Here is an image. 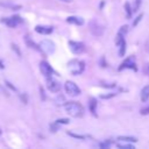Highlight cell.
I'll return each mask as SVG.
<instances>
[{
	"label": "cell",
	"instance_id": "2",
	"mask_svg": "<svg viewBox=\"0 0 149 149\" xmlns=\"http://www.w3.org/2000/svg\"><path fill=\"white\" fill-rule=\"evenodd\" d=\"M68 69L73 76H78V74L83 73V71L85 69V63L79 59H71L68 63Z\"/></svg>",
	"mask_w": 149,
	"mask_h": 149
},
{
	"label": "cell",
	"instance_id": "34",
	"mask_svg": "<svg viewBox=\"0 0 149 149\" xmlns=\"http://www.w3.org/2000/svg\"><path fill=\"white\" fill-rule=\"evenodd\" d=\"M0 69H5V65H3V63H2L1 59H0Z\"/></svg>",
	"mask_w": 149,
	"mask_h": 149
},
{
	"label": "cell",
	"instance_id": "33",
	"mask_svg": "<svg viewBox=\"0 0 149 149\" xmlns=\"http://www.w3.org/2000/svg\"><path fill=\"white\" fill-rule=\"evenodd\" d=\"M100 63H101V66H102V68H105V66H106V63H105V58H104V57H101Z\"/></svg>",
	"mask_w": 149,
	"mask_h": 149
},
{
	"label": "cell",
	"instance_id": "18",
	"mask_svg": "<svg viewBox=\"0 0 149 149\" xmlns=\"http://www.w3.org/2000/svg\"><path fill=\"white\" fill-rule=\"evenodd\" d=\"M125 10H126V15H127V17L130 19L132 15H133V8L130 7V3H129V2H126V3H125Z\"/></svg>",
	"mask_w": 149,
	"mask_h": 149
},
{
	"label": "cell",
	"instance_id": "32",
	"mask_svg": "<svg viewBox=\"0 0 149 149\" xmlns=\"http://www.w3.org/2000/svg\"><path fill=\"white\" fill-rule=\"evenodd\" d=\"M5 84H6V85H7V86H8V87H9L10 90H13V91H16L15 86H13V85H12V84H10L9 81H7V80H6V81H5Z\"/></svg>",
	"mask_w": 149,
	"mask_h": 149
},
{
	"label": "cell",
	"instance_id": "26",
	"mask_svg": "<svg viewBox=\"0 0 149 149\" xmlns=\"http://www.w3.org/2000/svg\"><path fill=\"white\" fill-rule=\"evenodd\" d=\"M56 122H57L58 125H68V123L70 122V120H69V119H57Z\"/></svg>",
	"mask_w": 149,
	"mask_h": 149
},
{
	"label": "cell",
	"instance_id": "12",
	"mask_svg": "<svg viewBox=\"0 0 149 149\" xmlns=\"http://www.w3.org/2000/svg\"><path fill=\"white\" fill-rule=\"evenodd\" d=\"M68 23H72V24H77V26H83L84 24V19L79 17V16H69L66 19Z\"/></svg>",
	"mask_w": 149,
	"mask_h": 149
},
{
	"label": "cell",
	"instance_id": "22",
	"mask_svg": "<svg viewBox=\"0 0 149 149\" xmlns=\"http://www.w3.org/2000/svg\"><path fill=\"white\" fill-rule=\"evenodd\" d=\"M66 134H68V135H70V136H72V137H76V139H79V140H84V139H85V136H84V135H79V134H74V133H71V132H66Z\"/></svg>",
	"mask_w": 149,
	"mask_h": 149
},
{
	"label": "cell",
	"instance_id": "31",
	"mask_svg": "<svg viewBox=\"0 0 149 149\" xmlns=\"http://www.w3.org/2000/svg\"><path fill=\"white\" fill-rule=\"evenodd\" d=\"M40 93H41V99H42V100H45L47 97H45V93H44V90H43L42 86L40 87Z\"/></svg>",
	"mask_w": 149,
	"mask_h": 149
},
{
	"label": "cell",
	"instance_id": "3",
	"mask_svg": "<svg viewBox=\"0 0 149 149\" xmlns=\"http://www.w3.org/2000/svg\"><path fill=\"white\" fill-rule=\"evenodd\" d=\"M64 88H65V92L70 95V97H78L80 94V88L77 86L76 83L71 81V80H68L65 84H64Z\"/></svg>",
	"mask_w": 149,
	"mask_h": 149
},
{
	"label": "cell",
	"instance_id": "37",
	"mask_svg": "<svg viewBox=\"0 0 149 149\" xmlns=\"http://www.w3.org/2000/svg\"><path fill=\"white\" fill-rule=\"evenodd\" d=\"M0 135H1V129H0Z\"/></svg>",
	"mask_w": 149,
	"mask_h": 149
},
{
	"label": "cell",
	"instance_id": "35",
	"mask_svg": "<svg viewBox=\"0 0 149 149\" xmlns=\"http://www.w3.org/2000/svg\"><path fill=\"white\" fill-rule=\"evenodd\" d=\"M62 2H65V3H68V2H71L72 0H61Z\"/></svg>",
	"mask_w": 149,
	"mask_h": 149
},
{
	"label": "cell",
	"instance_id": "6",
	"mask_svg": "<svg viewBox=\"0 0 149 149\" xmlns=\"http://www.w3.org/2000/svg\"><path fill=\"white\" fill-rule=\"evenodd\" d=\"M40 47H41L42 51L45 52V54H54L55 50H56L55 43L52 41H50V40H43V41H41Z\"/></svg>",
	"mask_w": 149,
	"mask_h": 149
},
{
	"label": "cell",
	"instance_id": "30",
	"mask_svg": "<svg viewBox=\"0 0 149 149\" xmlns=\"http://www.w3.org/2000/svg\"><path fill=\"white\" fill-rule=\"evenodd\" d=\"M12 49L17 54V56H19V57L21 56V52H20V50H19V48H17V45H16V44H14V43H13V44H12Z\"/></svg>",
	"mask_w": 149,
	"mask_h": 149
},
{
	"label": "cell",
	"instance_id": "8",
	"mask_svg": "<svg viewBox=\"0 0 149 149\" xmlns=\"http://www.w3.org/2000/svg\"><path fill=\"white\" fill-rule=\"evenodd\" d=\"M1 22L5 23V24H7V26L10 27V28H15L19 23L22 22V19H21L19 15H13L12 17H5V19H2Z\"/></svg>",
	"mask_w": 149,
	"mask_h": 149
},
{
	"label": "cell",
	"instance_id": "13",
	"mask_svg": "<svg viewBox=\"0 0 149 149\" xmlns=\"http://www.w3.org/2000/svg\"><path fill=\"white\" fill-rule=\"evenodd\" d=\"M97 105H98V102H97V99L95 98H91L90 100H88V108H90V112L92 113V115L93 116H97Z\"/></svg>",
	"mask_w": 149,
	"mask_h": 149
},
{
	"label": "cell",
	"instance_id": "9",
	"mask_svg": "<svg viewBox=\"0 0 149 149\" xmlns=\"http://www.w3.org/2000/svg\"><path fill=\"white\" fill-rule=\"evenodd\" d=\"M61 83L57 81L56 79H52L51 77L50 78H47V88L50 91V92H54V93H57L61 91Z\"/></svg>",
	"mask_w": 149,
	"mask_h": 149
},
{
	"label": "cell",
	"instance_id": "36",
	"mask_svg": "<svg viewBox=\"0 0 149 149\" xmlns=\"http://www.w3.org/2000/svg\"><path fill=\"white\" fill-rule=\"evenodd\" d=\"M147 72L149 73V65H148V68H147Z\"/></svg>",
	"mask_w": 149,
	"mask_h": 149
},
{
	"label": "cell",
	"instance_id": "21",
	"mask_svg": "<svg viewBox=\"0 0 149 149\" xmlns=\"http://www.w3.org/2000/svg\"><path fill=\"white\" fill-rule=\"evenodd\" d=\"M111 144H112L111 141H105V142H100V143H99V147L102 148V149H107V148L111 147Z\"/></svg>",
	"mask_w": 149,
	"mask_h": 149
},
{
	"label": "cell",
	"instance_id": "23",
	"mask_svg": "<svg viewBox=\"0 0 149 149\" xmlns=\"http://www.w3.org/2000/svg\"><path fill=\"white\" fill-rule=\"evenodd\" d=\"M141 2L142 0H135V3H134V7H133V12H137L140 6H141Z\"/></svg>",
	"mask_w": 149,
	"mask_h": 149
},
{
	"label": "cell",
	"instance_id": "24",
	"mask_svg": "<svg viewBox=\"0 0 149 149\" xmlns=\"http://www.w3.org/2000/svg\"><path fill=\"white\" fill-rule=\"evenodd\" d=\"M142 17H143V14H139V15L135 17V20L133 21V26H134V27H135V26H137V23L141 21V19H142Z\"/></svg>",
	"mask_w": 149,
	"mask_h": 149
},
{
	"label": "cell",
	"instance_id": "25",
	"mask_svg": "<svg viewBox=\"0 0 149 149\" xmlns=\"http://www.w3.org/2000/svg\"><path fill=\"white\" fill-rule=\"evenodd\" d=\"M119 33L126 36V34L128 33V26H122V27H121V28L119 29Z\"/></svg>",
	"mask_w": 149,
	"mask_h": 149
},
{
	"label": "cell",
	"instance_id": "16",
	"mask_svg": "<svg viewBox=\"0 0 149 149\" xmlns=\"http://www.w3.org/2000/svg\"><path fill=\"white\" fill-rule=\"evenodd\" d=\"M118 141H120V142H130V143H134V142H137V139H136V137H133V136H119V137H118Z\"/></svg>",
	"mask_w": 149,
	"mask_h": 149
},
{
	"label": "cell",
	"instance_id": "7",
	"mask_svg": "<svg viewBox=\"0 0 149 149\" xmlns=\"http://www.w3.org/2000/svg\"><path fill=\"white\" fill-rule=\"evenodd\" d=\"M40 71L42 72V74L45 78H50L52 76V73H54V70H52L51 65L48 62H45V61H42L40 63Z\"/></svg>",
	"mask_w": 149,
	"mask_h": 149
},
{
	"label": "cell",
	"instance_id": "19",
	"mask_svg": "<svg viewBox=\"0 0 149 149\" xmlns=\"http://www.w3.org/2000/svg\"><path fill=\"white\" fill-rule=\"evenodd\" d=\"M55 102L56 105H64L66 101H65V97L63 94H58L56 98H55Z\"/></svg>",
	"mask_w": 149,
	"mask_h": 149
},
{
	"label": "cell",
	"instance_id": "1",
	"mask_svg": "<svg viewBox=\"0 0 149 149\" xmlns=\"http://www.w3.org/2000/svg\"><path fill=\"white\" fill-rule=\"evenodd\" d=\"M64 108H65V112L73 116V118H80L84 115V107L81 104L77 102V101H69V102H65L64 104Z\"/></svg>",
	"mask_w": 149,
	"mask_h": 149
},
{
	"label": "cell",
	"instance_id": "29",
	"mask_svg": "<svg viewBox=\"0 0 149 149\" xmlns=\"http://www.w3.org/2000/svg\"><path fill=\"white\" fill-rule=\"evenodd\" d=\"M50 130H51V132H54V133H55V132H57V130H58V123H57V122L51 123V125H50Z\"/></svg>",
	"mask_w": 149,
	"mask_h": 149
},
{
	"label": "cell",
	"instance_id": "20",
	"mask_svg": "<svg viewBox=\"0 0 149 149\" xmlns=\"http://www.w3.org/2000/svg\"><path fill=\"white\" fill-rule=\"evenodd\" d=\"M119 47H120V49H119V55L122 57V56H125V54H126V41H122V42L119 44Z\"/></svg>",
	"mask_w": 149,
	"mask_h": 149
},
{
	"label": "cell",
	"instance_id": "10",
	"mask_svg": "<svg viewBox=\"0 0 149 149\" xmlns=\"http://www.w3.org/2000/svg\"><path fill=\"white\" fill-rule=\"evenodd\" d=\"M90 31L94 36H101L104 34V27L99 24L97 21H91L90 22Z\"/></svg>",
	"mask_w": 149,
	"mask_h": 149
},
{
	"label": "cell",
	"instance_id": "17",
	"mask_svg": "<svg viewBox=\"0 0 149 149\" xmlns=\"http://www.w3.org/2000/svg\"><path fill=\"white\" fill-rule=\"evenodd\" d=\"M116 147L120 148V149H134V146L133 144H129V142H125V143H121L120 141L116 143Z\"/></svg>",
	"mask_w": 149,
	"mask_h": 149
},
{
	"label": "cell",
	"instance_id": "28",
	"mask_svg": "<svg viewBox=\"0 0 149 149\" xmlns=\"http://www.w3.org/2000/svg\"><path fill=\"white\" fill-rule=\"evenodd\" d=\"M116 93H109V94H101L100 95V98L101 99H111V98H113L114 95H115Z\"/></svg>",
	"mask_w": 149,
	"mask_h": 149
},
{
	"label": "cell",
	"instance_id": "14",
	"mask_svg": "<svg viewBox=\"0 0 149 149\" xmlns=\"http://www.w3.org/2000/svg\"><path fill=\"white\" fill-rule=\"evenodd\" d=\"M24 41H26V43H27V45H28L29 48H31V49H34V50H36V51H42L40 44L37 45L34 41H31V40L29 38V36H24Z\"/></svg>",
	"mask_w": 149,
	"mask_h": 149
},
{
	"label": "cell",
	"instance_id": "15",
	"mask_svg": "<svg viewBox=\"0 0 149 149\" xmlns=\"http://www.w3.org/2000/svg\"><path fill=\"white\" fill-rule=\"evenodd\" d=\"M148 99H149V85H146L141 90V100L142 102H146Z\"/></svg>",
	"mask_w": 149,
	"mask_h": 149
},
{
	"label": "cell",
	"instance_id": "4",
	"mask_svg": "<svg viewBox=\"0 0 149 149\" xmlns=\"http://www.w3.org/2000/svg\"><path fill=\"white\" fill-rule=\"evenodd\" d=\"M125 69H132V70H134V71H137V66H136L135 57H134V56L127 57V58L120 64V66L118 68L119 71H122V70H125Z\"/></svg>",
	"mask_w": 149,
	"mask_h": 149
},
{
	"label": "cell",
	"instance_id": "11",
	"mask_svg": "<svg viewBox=\"0 0 149 149\" xmlns=\"http://www.w3.org/2000/svg\"><path fill=\"white\" fill-rule=\"evenodd\" d=\"M52 30H54V28L50 27V26H41V24H38V26L35 27V31L38 33V34H42V35H49V34L52 33Z\"/></svg>",
	"mask_w": 149,
	"mask_h": 149
},
{
	"label": "cell",
	"instance_id": "27",
	"mask_svg": "<svg viewBox=\"0 0 149 149\" xmlns=\"http://www.w3.org/2000/svg\"><path fill=\"white\" fill-rule=\"evenodd\" d=\"M140 113H141L142 115H148V114H149V105L146 106V107H143V108H141V109H140Z\"/></svg>",
	"mask_w": 149,
	"mask_h": 149
},
{
	"label": "cell",
	"instance_id": "5",
	"mask_svg": "<svg viewBox=\"0 0 149 149\" xmlns=\"http://www.w3.org/2000/svg\"><path fill=\"white\" fill-rule=\"evenodd\" d=\"M69 48L74 55H80L85 51V44L83 42L77 41H69Z\"/></svg>",
	"mask_w": 149,
	"mask_h": 149
}]
</instances>
